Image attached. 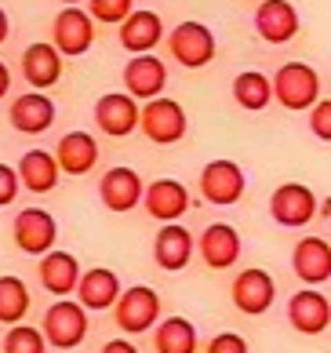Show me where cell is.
<instances>
[{
	"mask_svg": "<svg viewBox=\"0 0 331 353\" xmlns=\"http://www.w3.org/2000/svg\"><path fill=\"white\" fill-rule=\"evenodd\" d=\"M59 172H62L59 157L48 153V150H30L19 161V179L30 193H51L55 182H59Z\"/></svg>",
	"mask_w": 331,
	"mask_h": 353,
	"instance_id": "484cf974",
	"label": "cell"
},
{
	"mask_svg": "<svg viewBox=\"0 0 331 353\" xmlns=\"http://www.w3.org/2000/svg\"><path fill=\"white\" fill-rule=\"evenodd\" d=\"M255 30L266 44H288L299 33V11L288 0H262L255 11Z\"/></svg>",
	"mask_w": 331,
	"mask_h": 353,
	"instance_id": "d6986e66",
	"label": "cell"
},
{
	"mask_svg": "<svg viewBox=\"0 0 331 353\" xmlns=\"http://www.w3.org/2000/svg\"><path fill=\"white\" fill-rule=\"evenodd\" d=\"M291 270L306 288L331 281V244L324 237H299L291 252Z\"/></svg>",
	"mask_w": 331,
	"mask_h": 353,
	"instance_id": "9a60e30c",
	"label": "cell"
},
{
	"mask_svg": "<svg viewBox=\"0 0 331 353\" xmlns=\"http://www.w3.org/2000/svg\"><path fill=\"white\" fill-rule=\"evenodd\" d=\"M55 157H59V168L66 175H88L99 164V142L88 132H66L59 139Z\"/></svg>",
	"mask_w": 331,
	"mask_h": 353,
	"instance_id": "d4e9b609",
	"label": "cell"
},
{
	"mask_svg": "<svg viewBox=\"0 0 331 353\" xmlns=\"http://www.w3.org/2000/svg\"><path fill=\"white\" fill-rule=\"evenodd\" d=\"M37 277H41L44 292L66 299L70 292H77V284H81V263H77L70 252H55V248H51L48 255H41V263H37Z\"/></svg>",
	"mask_w": 331,
	"mask_h": 353,
	"instance_id": "7402d4cb",
	"label": "cell"
},
{
	"mask_svg": "<svg viewBox=\"0 0 331 353\" xmlns=\"http://www.w3.org/2000/svg\"><path fill=\"white\" fill-rule=\"evenodd\" d=\"M51 41H55V48L66 59L84 55V51L95 44V19H91V11L77 8V4H66L55 15V22H51Z\"/></svg>",
	"mask_w": 331,
	"mask_h": 353,
	"instance_id": "52a82bcc",
	"label": "cell"
},
{
	"mask_svg": "<svg viewBox=\"0 0 331 353\" xmlns=\"http://www.w3.org/2000/svg\"><path fill=\"white\" fill-rule=\"evenodd\" d=\"M8 33H11V30H8V15H4V8H0V44L8 41Z\"/></svg>",
	"mask_w": 331,
	"mask_h": 353,
	"instance_id": "8d00e7d4",
	"label": "cell"
},
{
	"mask_svg": "<svg viewBox=\"0 0 331 353\" xmlns=\"http://www.w3.org/2000/svg\"><path fill=\"white\" fill-rule=\"evenodd\" d=\"M48 339L41 328H30V324H11L4 335V353H44Z\"/></svg>",
	"mask_w": 331,
	"mask_h": 353,
	"instance_id": "f546056e",
	"label": "cell"
},
{
	"mask_svg": "<svg viewBox=\"0 0 331 353\" xmlns=\"http://www.w3.org/2000/svg\"><path fill=\"white\" fill-rule=\"evenodd\" d=\"M273 99L291 113L313 110L321 102V77L310 62H284L273 73Z\"/></svg>",
	"mask_w": 331,
	"mask_h": 353,
	"instance_id": "6da1fadb",
	"label": "cell"
},
{
	"mask_svg": "<svg viewBox=\"0 0 331 353\" xmlns=\"http://www.w3.org/2000/svg\"><path fill=\"white\" fill-rule=\"evenodd\" d=\"M139 121H142V106L128 91H110V95L95 102V124L110 139H128L139 128Z\"/></svg>",
	"mask_w": 331,
	"mask_h": 353,
	"instance_id": "9c48e42d",
	"label": "cell"
},
{
	"mask_svg": "<svg viewBox=\"0 0 331 353\" xmlns=\"http://www.w3.org/2000/svg\"><path fill=\"white\" fill-rule=\"evenodd\" d=\"M168 51L179 66L186 70H204L211 59H215V33L208 30L204 22H179L168 37Z\"/></svg>",
	"mask_w": 331,
	"mask_h": 353,
	"instance_id": "7a4b0ae2",
	"label": "cell"
},
{
	"mask_svg": "<svg viewBox=\"0 0 331 353\" xmlns=\"http://www.w3.org/2000/svg\"><path fill=\"white\" fill-rule=\"evenodd\" d=\"M157 353H197V328L186 317H168L153 332Z\"/></svg>",
	"mask_w": 331,
	"mask_h": 353,
	"instance_id": "83f0119b",
	"label": "cell"
},
{
	"mask_svg": "<svg viewBox=\"0 0 331 353\" xmlns=\"http://www.w3.org/2000/svg\"><path fill=\"white\" fill-rule=\"evenodd\" d=\"M19 190H22L19 168H8V164H0V208H8L11 201H15V197H19Z\"/></svg>",
	"mask_w": 331,
	"mask_h": 353,
	"instance_id": "d6a6232c",
	"label": "cell"
},
{
	"mask_svg": "<svg viewBox=\"0 0 331 353\" xmlns=\"http://www.w3.org/2000/svg\"><path fill=\"white\" fill-rule=\"evenodd\" d=\"M161 321V295L153 292V288H128V292H121V299H117V328L128 332V335H142L150 332L153 324Z\"/></svg>",
	"mask_w": 331,
	"mask_h": 353,
	"instance_id": "ba28073f",
	"label": "cell"
},
{
	"mask_svg": "<svg viewBox=\"0 0 331 353\" xmlns=\"http://www.w3.org/2000/svg\"><path fill=\"white\" fill-rule=\"evenodd\" d=\"M310 132L321 142H331V99H321L310 110Z\"/></svg>",
	"mask_w": 331,
	"mask_h": 353,
	"instance_id": "1f68e13d",
	"label": "cell"
},
{
	"mask_svg": "<svg viewBox=\"0 0 331 353\" xmlns=\"http://www.w3.org/2000/svg\"><path fill=\"white\" fill-rule=\"evenodd\" d=\"M15 244L19 252L26 255H48L55 248V237H59V226H55V215L44 212V208H22L15 215Z\"/></svg>",
	"mask_w": 331,
	"mask_h": 353,
	"instance_id": "30bf717a",
	"label": "cell"
},
{
	"mask_svg": "<svg viewBox=\"0 0 331 353\" xmlns=\"http://www.w3.org/2000/svg\"><path fill=\"white\" fill-rule=\"evenodd\" d=\"M230 295H233V306L248 313V317H259V313H266L273 306V299H277V284L266 270H259V266H248L237 273V281L230 288Z\"/></svg>",
	"mask_w": 331,
	"mask_h": 353,
	"instance_id": "8fae6325",
	"label": "cell"
},
{
	"mask_svg": "<svg viewBox=\"0 0 331 353\" xmlns=\"http://www.w3.org/2000/svg\"><path fill=\"white\" fill-rule=\"evenodd\" d=\"M161 41H164V22H161L157 11L135 8L121 22V48L131 51V55H150Z\"/></svg>",
	"mask_w": 331,
	"mask_h": 353,
	"instance_id": "ac0fdd59",
	"label": "cell"
},
{
	"mask_svg": "<svg viewBox=\"0 0 331 353\" xmlns=\"http://www.w3.org/2000/svg\"><path fill=\"white\" fill-rule=\"evenodd\" d=\"M8 91H11V70L4 66V62H0V99H4Z\"/></svg>",
	"mask_w": 331,
	"mask_h": 353,
	"instance_id": "d590c367",
	"label": "cell"
},
{
	"mask_svg": "<svg viewBox=\"0 0 331 353\" xmlns=\"http://www.w3.org/2000/svg\"><path fill=\"white\" fill-rule=\"evenodd\" d=\"M142 193H146L142 175L131 172V168H110V172L102 175V182H99L102 204L110 208V212H117V215L131 212V208L142 201Z\"/></svg>",
	"mask_w": 331,
	"mask_h": 353,
	"instance_id": "2e32d148",
	"label": "cell"
},
{
	"mask_svg": "<svg viewBox=\"0 0 331 353\" xmlns=\"http://www.w3.org/2000/svg\"><path fill=\"white\" fill-rule=\"evenodd\" d=\"M88 11L95 22L106 26H121L131 11H135V0H88Z\"/></svg>",
	"mask_w": 331,
	"mask_h": 353,
	"instance_id": "4dcf8cb0",
	"label": "cell"
},
{
	"mask_svg": "<svg viewBox=\"0 0 331 353\" xmlns=\"http://www.w3.org/2000/svg\"><path fill=\"white\" fill-rule=\"evenodd\" d=\"M121 299V281H117L113 270L106 266H91L88 273H81V284H77V303L84 310H110Z\"/></svg>",
	"mask_w": 331,
	"mask_h": 353,
	"instance_id": "cb8c5ba5",
	"label": "cell"
},
{
	"mask_svg": "<svg viewBox=\"0 0 331 353\" xmlns=\"http://www.w3.org/2000/svg\"><path fill=\"white\" fill-rule=\"evenodd\" d=\"M233 102L248 113H259L273 102V81L259 70H244L233 77Z\"/></svg>",
	"mask_w": 331,
	"mask_h": 353,
	"instance_id": "4316f807",
	"label": "cell"
},
{
	"mask_svg": "<svg viewBox=\"0 0 331 353\" xmlns=\"http://www.w3.org/2000/svg\"><path fill=\"white\" fill-rule=\"evenodd\" d=\"M99 353H139V350L131 346L128 339H110V343H106V346H102Z\"/></svg>",
	"mask_w": 331,
	"mask_h": 353,
	"instance_id": "e575fe53",
	"label": "cell"
},
{
	"mask_svg": "<svg viewBox=\"0 0 331 353\" xmlns=\"http://www.w3.org/2000/svg\"><path fill=\"white\" fill-rule=\"evenodd\" d=\"M288 321L299 335H321L331 324V303L321 292H295L288 303Z\"/></svg>",
	"mask_w": 331,
	"mask_h": 353,
	"instance_id": "44dd1931",
	"label": "cell"
},
{
	"mask_svg": "<svg viewBox=\"0 0 331 353\" xmlns=\"http://www.w3.org/2000/svg\"><path fill=\"white\" fill-rule=\"evenodd\" d=\"M317 212H321L317 193H313L310 186H302V182H284V186H277L273 197H270V215H273V222H277V226H288V230L310 226Z\"/></svg>",
	"mask_w": 331,
	"mask_h": 353,
	"instance_id": "3957f363",
	"label": "cell"
},
{
	"mask_svg": "<svg viewBox=\"0 0 331 353\" xmlns=\"http://www.w3.org/2000/svg\"><path fill=\"white\" fill-rule=\"evenodd\" d=\"M139 128H142V135L150 142H157V146H175V142L186 135V110H182L175 99H168V95L150 99L142 106Z\"/></svg>",
	"mask_w": 331,
	"mask_h": 353,
	"instance_id": "277c9868",
	"label": "cell"
},
{
	"mask_svg": "<svg viewBox=\"0 0 331 353\" xmlns=\"http://www.w3.org/2000/svg\"><path fill=\"white\" fill-rule=\"evenodd\" d=\"M201 259L211 270H230L237 259H241V233H237L230 222H211L201 233Z\"/></svg>",
	"mask_w": 331,
	"mask_h": 353,
	"instance_id": "603a6c76",
	"label": "cell"
},
{
	"mask_svg": "<svg viewBox=\"0 0 331 353\" xmlns=\"http://www.w3.org/2000/svg\"><path fill=\"white\" fill-rule=\"evenodd\" d=\"M204 353H248V343L237 332H222V335L211 339Z\"/></svg>",
	"mask_w": 331,
	"mask_h": 353,
	"instance_id": "836d02e7",
	"label": "cell"
},
{
	"mask_svg": "<svg viewBox=\"0 0 331 353\" xmlns=\"http://www.w3.org/2000/svg\"><path fill=\"white\" fill-rule=\"evenodd\" d=\"M197 182H201V197H204L208 204H222V208H230V204L241 201V197H244V186H248L241 164L226 161V157L208 161Z\"/></svg>",
	"mask_w": 331,
	"mask_h": 353,
	"instance_id": "8992f818",
	"label": "cell"
},
{
	"mask_svg": "<svg viewBox=\"0 0 331 353\" xmlns=\"http://www.w3.org/2000/svg\"><path fill=\"white\" fill-rule=\"evenodd\" d=\"M193 233L186 226H179V222H164L161 230H157V241H153V259L161 270H186L190 259H193Z\"/></svg>",
	"mask_w": 331,
	"mask_h": 353,
	"instance_id": "e0dca14e",
	"label": "cell"
},
{
	"mask_svg": "<svg viewBox=\"0 0 331 353\" xmlns=\"http://www.w3.org/2000/svg\"><path fill=\"white\" fill-rule=\"evenodd\" d=\"M8 121L22 135H44L48 128L55 124V102H51L44 91H26V95H19L11 102Z\"/></svg>",
	"mask_w": 331,
	"mask_h": 353,
	"instance_id": "5bb4252c",
	"label": "cell"
},
{
	"mask_svg": "<svg viewBox=\"0 0 331 353\" xmlns=\"http://www.w3.org/2000/svg\"><path fill=\"white\" fill-rule=\"evenodd\" d=\"M30 313V288L19 277H0V324H19Z\"/></svg>",
	"mask_w": 331,
	"mask_h": 353,
	"instance_id": "f1b7e54d",
	"label": "cell"
},
{
	"mask_svg": "<svg viewBox=\"0 0 331 353\" xmlns=\"http://www.w3.org/2000/svg\"><path fill=\"white\" fill-rule=\"evenodd\" d=\"M124 88H128V95H135L139 102L161 99L164 88H168V66H164L161 59H153V51H150V55L128 59V66H124Z\"/></svg>",
	"mask_w": 331,
	"mask_h": 353,
	"instance_id": "7c38bea8",
	"label": "cell"
},
{
	"mask_svg": "<svg viewBox=\"0 0 331 353\" xmlns=\"http://www.w3.org/2000/svg\"><path fill=\"white\" fill-rule=\"evenodd\" d=\"M19 66H22V77L30 88H55L62 77V51L48 41H37L22 51Z\"/></svg>",
	"mask_w": 331,
	"mask_h": 353,
	"instance_id": "ffe728a7",
	"label": "cell"
},
{
	"mask_svg": "<svg viewBox=\"0 0 331 353\" xmlns=\"http://www.w3.org/2000/svg\"><path fill=\"white\" fill-rule=\"evenodd\" d=\"M44 339L48 346L55 350H73L84 343L88 335V310L81 303H70V299H59L55 306H48L44 313Z\"/></svg>",
	"mask_w": 331,
	"mask_h": 353,
	"instance_id": "5b68a950",
	"label": "cell"
},
{
	"mask_svg": "<svg viewBox=\"0 0 331 353\" xmlns=\"http://www.w3.org/2000/svg\"><path fill=\"white\" fill-rule=\"evenodd\" d=\"M62 4H81V0H62Z\"/></svg>",
	"mask_w": 331,
	"mask_h": 353,
	"instance_id": "f35d334b",
	"label": "cell"
},
{
	"mask_svg": "<svg viewBox=\"0 0 331 353\" xmlns=\"http://www.w3.org/2000/svg\"><path fill=\"white\" fill-rule=\"evenodd\" d=\"M321 215H328V219H331V197H328V201L321 204Z\"/></svg>",
	"mask_w": 331,
	"mask_h": 353,
	"instance_id": "74e56055",
	"label": "cell"
},
{
	"mask_svg": "<svg viewBox=\"0 0 331 353\" xmlns=\"http://www.w3.org/2000/svg\"><path fill=\"white\" fill-rule=\"evenodd\" d=\"M142 201H146V212L157 222H179L190 212V190L179 179H153L146 186Z\"/></svg>",
	"mask_w": 331,
	"mask_h": 353,
	"instance_id": "4fadbf2b",
	"label": "cell"
}]
</instances>
